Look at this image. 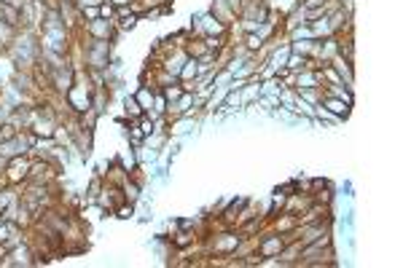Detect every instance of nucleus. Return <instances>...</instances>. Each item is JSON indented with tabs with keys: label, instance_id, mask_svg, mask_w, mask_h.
<instances>
[{
	"label": "nucleus",
	"instance_id": "4468645a",
	"mask_svg": "<svg viewBox=\"0 0 403 268\" xmlns=\"http://www.w3.org/2000/svg\"><path fill=\"white\" fill-rule=\"evenodd\" d=\"M296 94L304 102H309V105H320V99H323V89H296Z\"/></svg>",
	"mask_w": 403,
	"mask_h": 268
},
{
	"label": "nucleus",
	"instance_id": "9d476101",
	"mask_svg": "<svg viewBox=\"0 0 403 268\" xmlns=\"http://www.w3.org/2000/svg\"><path fill=\"white\" fill-rule=\"evenodd\" d=\"M193 78H199V62L196 57H188L183 62V70H180V75H177V81H193Z\"/></svg>",
	"mask_w": 403,
	"mask_h": 268
},
{
	"label": "nucleus",
	"instance_id": "f3484780",
	"mask_svg": "<svg viewBox=\"0 0 403 268\" xmlns=\"http://www.w3.org/2000/svg\"><path fill=\"white\" fill-rule=\"evenodd\" d=\"M103 191V177L94 175V180L89 183V193H86V204H97V196Z\"/></svg>",
	"mask_w": 403,
	"mask_h": 268
},
{
	"label": "nucleus",
	"instance_id": "1a4fd4ad",
	"mask_svg": "<svg viewBox=\"0 0 403 268\" xmlns=\"http://www.w3.org/2000/svg\"><path fill=\"white\" fill-rule=\"evenodd\" d=\"M143 113H145V110L140 107V102L135 99V94H127V97H124V115H127L129 121H137Z\"/></svg>",
	"mask_w": 403,
	"mask_h": 268
},
{
	"label": "nucleus",
	"instance_id": "f03ea898",
	"mask_svg": "<svg viewBox=\"0 0 403 268\" xmlns=\"http://www.w3.org/2000/svg\"><path fill=\"white\" fill-rule=\"evenodd\" d=\"M81 30L86 33V38H99V41H116L119 30H116V19H94V22H83Z\"/></svg>",
	"mask_w": 403,
	"mask_h": 268
},
{
	"label": "nucleus",
	"instance_id": "ddd939ff",
	"mask_svg": "<svg viewBox=\"0 0 403 268\" xmlns=\"http://www.w3.org/2000/svg\"><path fill=\"white\" fill-rule=\"evenodd\" d=\"M263 43H266V41H263L258 33H245V49H247V51L258 54V51L263 49Z\"/></svg>",
	"mask_w": 403,
	"mask_h": 268
},
{
	"label": "nucleus",
	"instance_id": "f8f14e48",
	"mask_svg": "<svg viewBox=\"0 0 403 268\" xmlns=\"http://www.w3.org/2000/svg\"><path fill=\"white\" fill-rule=\"evenodd\" d=\"M137 22H140V14H129V17H124V19H116V30H119V33H129V30L137 27Z\"/></svg>",
	"mask_w": 403,
	"mask_h": 268
},
{
	"label": "nucleus",
	"instance_id": "6ab92c4d",
	"mask_svg": "<svg viewBox=\"0 0 403 268\" xmlns=\"http://www.w3.org/2000/svg\"><path fill=\"white\" fill-rule=\"evenodd\" d=\"M113 215L121 217V220H132V217H135V204H129V201L119 204V207L113 209Z\"/></svg>",
	"mask_w": 403,
	"mask_h": 268
},
{
	"label": "nucleus",
	"instance_id": "39448f33",
	"mask_svg": "<svg viewBox=\"0 0 403 268\" xmlns=\"http://www.w3.org/2000/svg\"><path fill=\"white\" fill-rule=\"evenodd\" d=\"M320 86H323L320 70H298V73H296V83H293V89H320Z\"/></svg>",
	"mask_w": 403,
	"mask_h": 268
},
{
	"label": "nucleus",
	"instance_id": "0eeeda50",
	"mask_svg": "<svg viewBox=\"0 0 403 268\" xmlns=\"http://www.w3.org/2000/svg\"><path fill=\"white\" fill-rule=\"evenodd\" d=\"M320 105H323V107H328L331 113H333V115H339V118H342V121H344L347 115H350V110H352L350 105H344L342 99H336V97H328V94H323Z\"/></svg>",
	"mask_w": 403,
	"mask_h": 268
},
{
	"label": "nucleus",
	"instance_id": "6e6552de",
	"mask_svg": "<svg viewBox=\"0 0 403 268\" xmlns=\"http://www.w3.org/2000/svg\"><path fill=\"white\" fill-rule=\"evenodd\" d=\"M153 94H156V89H151L148 83H143L140 89L135 91V99L140 102V107L145 110V113H148V110H153Z\"/></svg>",
	"mask_w": 403,
	"mask_h": 268
},
{
	"label": "nucleus",
	"instance_id": "a211bd4d",
	"mask_svg": "<svg viewBox=\"0 0 403 268\" xmlns=\"http://www.w3.org/2000/svg\"><path fill=\"white\" fill-rule=\"evenodd\" d=\"M78 17H81V25H83V22L99 19V6H81V9H78Z\"/></svg>",
	"mask_w": 403,
	"mask_h": 268
},
{
	"label": "nucleus",
	"instance_id": "4be33fe9",
	"mask_svg": "<svg viewBox=\"0 0 403 268\" xmlns=\"http://www.w3.org/2000/svg\"><path fill=\"white\" fill-rule=\"evenodd\" d=\"M75 3V9H81V6H103L105 0H73Z\"/></svg>",
	"mask_w": 403,
	"mask_h": 268
},
{
	"label": "nucleus",
	"instance_id": "dca6fc26",
	"mask_svg": "<svg viewBox=\"0 0 403 268\" xmlns=\"http://www.w3.org/2000/svg\"><path fill=\"white\" fill-rule=\"evenodd\" d=\"M280 91H282L280 78H263L261 81V94H280Z\"/></svg>",
	"mask_w": 403,
	"mask_h": 268
},
{
	"label": "nucleus",
	"instance_id": "7ed1b4c3",
	"mask_svg": "<svg viewBox=\"0 0 403 268\" xmlns=\"http://www.w3.org/2000/svg\"><path fill=\"white\" fill-rule=\"evenodd\" d=\"M35 252L30 249V241L22 239V244H17V247L9 249V255H6L3 260H0V265L3 268H14V265H35Z\"/></svg>",
	"mask_w": 403,
	"mask_h": 268
},
{
	"label": "nucleus",
	"instance_id": "423d86ee",
	"mask_svg": "<svg viewBox=\"0 0 403 268\" xmlns=\"http://www.w3.org/2000/svg\"><path fill=\"white\" fill-rule=\"evenodd\" d=\"M323 89V94H328V97H336V99H342L344 105H355V94H352V89H347L344 83H323L320 86Z\"/></svg>",
	"mask_w": 403,
	"mask_h": 268
},
{
	"label": "nucleus",
	"instance_id": "2eb2a0df",
	"mask_svg": "<svg viewBox=\"0 0 403 268\" xmlns=\"http://www.w3.org/2000/svg\"><path fill=\"white\" fill-rule=\"evenodd\" d=\"M143 143H145V134L140 131L137 121H129V145H132V148H140Z\"/></svg>",
	"mask_w": 403,
	"mask_h": 268
},
{
	"label": "nucleus",
	"instance_id": "f257e3e1",
	"mask_svg": "<svg viewBox=\"0 0 403 268\" xmlns=\"http://www.w3.org/2000/svg\"><path fill=\"white\" fill-rule=\"evenodd\" d=\"M33 159L35 156H17V159H9L6 161V167H3V177H6V183L9 185H22V183H27V177H30V167H33Z\"/></svg>",
	"mask_w": 403,
	"mask_h": 268
},
{
	"label": "nucleus",
	"instance_id": "aec40b11",
	"mask_svg": "<svg viewBox=\"0 0 403 268\" xmlns=\"http://www.w3.org/2000/svg\"><path fill=\"white\" fill-rule=\"evenodd\" d=\"M99 19H116V6H111L105 0V3L99 6Z\"/></svg>",
	"mask_w": 403,
	"mask_h": 268
},
{
	"label": "nucleus",
	"instance_id": "20e7f679",
	"mask_svg": "<svg viewBox=\"0 0 403 268\" xmlns=\"http://www.w3.org/2000/svg\"><path fill=\"white\" fill-rule=\"evenodd\" d=\"M328 65L339 73V78H342V83L347 86V89L355 91V70H352L355 62H350V59H344V57H339V54H336V57L328 62Z\"/></svg>",
	"mask_w": 403,
	"mask_h": 268
},
{
	"label": "nucleus",
	"instance_id": "412c9836",
	"mask_svg": "<svg viewBox=\"0 0 403 268\" xmlns=\"http://www.w3.org/2000/svg\"><path fill=\"white\" fill-rule=\"evenodd\" d=\"M175 225H177V228H183V231H196V220H191V217L175 220Z\"/></svg>",
	"mask_w": 403,
	"mask_h": 268
},
{
	"label": "nucleus",
	"instance_id": "9b49d317",
	"mask_svg": "<svg viewBox=\"0 0 403 268\" xmlns=\"http://www.w3.org/2000/svg\"><path fill=\"white\" fill-rule=\"evenodd\" d=\"M196 241V231H177L175 233V239H172V247H177V249H183V247H188V244H193Z\"/></svg>",
	"mask_w": 403,
	"mask_h": 268
}]
</instances>
